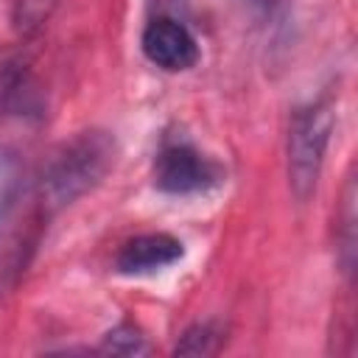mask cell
I'll return each mask as SVG.
<instances>
[{"instance_id": "6da1fadb", "label": "cell", "mask_w": 358, "mask_h": 358, "mask_svg": "<svg viewBox=\"0 0 358 358\" xmlns=\"http://www.w3.org/2000/svg\"><path fill=\"white\" fill-rule=\"evenodd\" d=\"M115 162V140L101 131H78L73 140L62 143L42 168L39 176V204L45 213H56L73 204L78 196L92 190Z\"/></svg>"}, {"instance_id": "7a4b0ae2", "label": "cell", "mask_w": 358, "mask_h": 358, "mask_svg": "<svg viewBox=\"0 0 358 358\" xmlns=\"http://www.w3.org/2000/svg\"><path fill=\"white\" fill-rule=\"evenodd\" d=\"M333 131V112L327 103H310L291 115L288 126V185L296 201H308L316 190L324 151Z\"/></svg>"}, {"instance_id": "3957f363", "label": "cell", "mask_w": 358, "mask_h": 358, "mask_svg": "<svg viewBox=\"0 0 358 358\" xmlns=\"http://www.w3.org/2000/svg\"><path fill=\"white\" fill-rule=\"evenodd\" d=\"M218 179H221L218 165L187 143H171L154 159V185L171 196L204 193Z\"/></svg>"}, {"instance_id": "277c9868", "label": "cell", "mask_w": 358, "mask_h": 358, "mask_svg": "<svg viewBox=\"0 0 358 358\" xmlns=\"http://www.w3.org/2000/svg\"><path fill=\"white\" fill-rule=\"evenodd\" d=\"M140 45L145 59L168 73L190 70L199 62V45L193 34L173 17H154L143 31Z\"/></svg>"}, {"instance_id": "5b68a950", "label": "cell", "mask_w": 358, "mask_h": 358, "mask_svg": "<svg viewBox=\"0 0 358 358\" xmlns=\"http://www.w3.org/2000/svg\"><path fill=\"white\" fill-rule=\"evenodd\" d=\"M182 255L185 249L173 235H165V232L137 235L120 246L115 257V268L120 274H151L165 266H173Z\"/></svg>"}, {"instance_id": "8992f818", "label": "cell", "mask_w": 358, "mask_h": 358, "mask_svg": "<svg viewBox=\"0 0 358 358\" xmlns=\"http://www.w3.org/2000/svg\"><path fill=\"white\" fill-rule=\"evenodd\" d=\"M221 341H224L221 330L215 324L204 322V324H193L190 330H185L182 338L176 341L173 352L176 355H213V352H218Z\"/></svg>"}, {"instance_id": "52a82bcc", "label": "cell", "mask_w": 358, "mask_h": 358, "mask_svg": "<svg viewBox=\"0 0 358 358\" xmlns=\"http://www.w3.org/2000/svg\"><path fill=\"white\" fill-rule=\"evenodd\" d=\"M101 350L103 352H112V355H145L148 352V344H145V336L134 324L123 322V324L112 327L103 336Z\"/></svg>"}, {"instance_id": "ba28073f", "label": "cell", "mask_w": 358, "mask_h": 358, "mask_svg": "<svg viewBox=\"0 0 358 358\" xmlns=\"http://www.w3.org/2000/svg\"><path fill=\"white\" fill-rule=\"evenodd\" d=\"M341 263L344 271H352V252H355V182L347 179V190H344V204H341Z\"/></svg>"}, {"instance_id": "9c48e42d", "label": "cell", "mask_w": 358, "mask_h": 358, "mask_svg": "<svg viewBox=\"0 0 358 358\" xmlns=\"http://www.w3.org/2000/svg\"><path fill=\"white\" fill-rule=\"evenodd\" d=\"M22 84V62L14 53H0V106H6Z\"/></svg>"}]
</instances>
